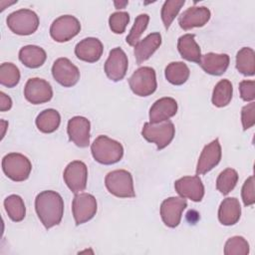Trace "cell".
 I'll list each match as a JSON object with an SVG mask.
<instances>
[{"label":"cell","mask_w":255,"mask_h":255,"mask_svg":"<svg viewBox=\"0 0 255 255\" xmlns=\"http://www.w3.org/2000/svg\"><path fill=\"white\" fill-rule=\"evenodd\" d=\"M35 209L45 228L50 229L61 222L64 214V201L58 192L44 190L36 196Z\"/></svg>","instance_id":"obj_1"},{"label":"cell","mask_w":255,"mask_h":255,"mask_svg":"<svg viewBox=\"0 0 255 255\" xmlns=\"http://www.w3.org/2000/svg\"><path fill=\"white\" fill-rule=\"evenodd\" d=\"M91 151L96 161L106 165L119 162L124 155L122 143L107 135H99L93 141Z\"/></svg>","instance_id":"obj_2"},{"label":"cell","mask_w":255,"mask_h":255,"mask_svg":"<svg viewBox=\"0 0 255 255\" xmlns=\"http://www.w3.org/2000/svg\"><path fill=\"white\" fill-rule=\"evenodd\" d=\"M105 184L110 193L117 197H134L132 175L125 169H117L109 172L105 178Z\"/></svg>","instance_id":"obj_3"},{"label":"cell","mask_w":255,"mask_h":255,"mask_svg":"<svg viewBox=\"0 0 255 255\" xmlns=\"http://www.w3.org/2000/svg\"><path fill=\"white\" fill-rule=\"evenodd\" d=\"M175 134V128L172 122L163 121L156 124L145 123L141 129V135L149 142L156 144L157 149L166 147Z\"/></svg>","instance_id":"obj_4"},{"label":"cell","mask_w":255,"mask_h":255,"mask_svg":"<svg viewBox=\"0 0 255 255\" xmlns=\"http://www.w3.org/2000/svg\"><path fill=\"white\" fill-rule=\"evenodd\" d=\"M6 22L13 33L21 36L31 35L39 27V17L30 9H20L10 13Z\"/></svg>","instance_id":"obj_5"},{"label":"cell","mask_w":255,"mask_h":255,"mask_svg":"<svg viewBox=\"0 0 255 255\" xmlns=\"http://www.w3.org/2000/svg\"><path fill=\"white\" fill-rule=\"evenodd\" d=\"M2 169L11 180L24 181L31 173L32 164L29 158L24 154L11 152L2 158Z\"/></svg>","instance_id":"obj_6"},{"label":"cell","mask_w":255,"mask_h":255,"mask_svg":"<svg viewBox=\"0 0 255 255\" xmlns=\"http://www.w3.org/2000/svg\"><path fill=\"white\" fill-rule=\"evenodd\" d=\"M128 85L133 94L139 97H147L156 90L155 71L150 67H140L133 72L128 79Z\"/></svg>","instance_id":"obj_7"},{"label":"cell","mask_w":255,"mask_h":255,"mask_svg":"<svg viewBox=\"0 0 255 255\" xmlns=\"http://www.w3.org/2000/svg\"><path fill=\"white\" fill-rule=\"evenodd\" d=\"M81 31L80 21L72 15H63L53 21L50 35L56 42H67L77 36Z\"/></svg>","instance_id":"obj_8"},{"label":"cell","mask_w":255,"mask_h":255,"mask_svg":"<svg viewBox=\"0 0 255 255\" xmlns=\"http://www.w3.org/2000/svg\"><path fill=\"white\" fill-rule=\"evenodd\" d=\"M97 209V200L94 195L85 192L76 193L72 202V211L76 225L91 220L96 215Z\"/></svg>","instance_id":"obj_9"},{"label":"cell","mask_w":255,"mask_h":255,"mask_svg":"<svg viewBox=\"0 0 255 255\" xmlns=\"http://www.w3.org/2000/svg\"><path fill=\"white\" fill-rule=\"evenodd\" d=\"M63 177L65 183L73 193H80L84 191L87 186V165L81 160H74L66 166Z\"/></svg>","instance_id":"obj_10"},{"label":"cell","mask_w":255,"mask_h":255,"mask_svg":"<svg viewBox=\"0 0 255 255\" xmlns=\"http://www.w3.org/2000/svg\"><path fill=\"white\" fill-rule=\"evenodd\" d=\"M128 67V61L124 50L120 47L112 49L104 66L107 77L114 82H119L125 78Z\"/></svg>","instance_id":"obj_11"},{"label":"cell","mask_w":255,"mask_h":255,"mask_svg":"<svg viewBox=\"0 0 255 255\" xmlns=\"http://www.w3.org/2000/svg\"><path fill=\"white\" fill-rule=\"evenodd\" d=\"M52 75L56 82L66 88L75 86L80 80V71L69 59L59 58L52 67Z\"/></svg>","instance_id":"obj_12"},{"label":"cell","mask_w":255,"mask_h":255,"mask_svg":"<svg viewBox=\"0 0 255 255\" xmlns=\"http://www.w3.org/2000/svg\"><path fill=\"white\" fill-rule=\"evenodd\" d=\"M187 207V201L183 197H168L160 205V216L163 223L170 228L178 226L182 211Z\"/></svg>","instance_id":"obj_13"},{"label":"cell","mask_w":255,"mask_h":255,"mask_svg":"<svg viewBox=\"0 0 255 255\" xmlns=\"http://www.w3.org/2000/svg\"><path fill=\"white\" fill-rule=\"evenodd\" d=\"M24 96L33 105L44 104L52 99L53 89L47 81L40 78H31L25 85Z\"/></svg>","instance_id":"obj_14"},{"label":"cell","mask_w":255,"mask_h":255,"mask_svg":"<svg viewBox=\"0 0 255 255\" xmlns=\"http://www.w3.org/2000/svg\"><path fill=\"white\" fill-rule=\"evenodd\" d=\"M91 123L84 117H74L68 122L67 132L71 141L79 147H87L90 144Z\"/></svg>","instance_id":"obj_15"},{"label":"cell","mask_w":255,"mask_h":255,"mask_svg":"<svg viewBox=\"0 0 255 255\" xmlns=\"http://www.w3.org/2000/svg\"><path fill=\"white\" fill-rule=\"evenodd\" d=\"M175 191L183 198L199 202L204 196V186L198 175L183 176L174 182Z\"/></svg>","instance_id":"obj_16"},{"label":"cell","mask_w":255,"mask_h":255,"mask_svg":"<svg viewBox=\"0 0 255 255\" xmlns=\"http://www.w3.org/2000/svg\"><path fill=\"white\" fill-rule=\"evenodd\" d=\"M221 154V145L218 138L206 144L199 155L196 165V174H205L210 171L219 163Z\"/></svg>","instance_id":"obj_17"},{"label":"cell","mask_w":255,"mask_h":255,"mask_svg":"<svg viewBox=\"0 0 255 255\" xmlns=\"http://www.w3.org/2000/svg\"><path fill=\"white\" fill-rule=\"evenodd\" d=\"M210 10L205 6H192L178 17V24L183 30L204 26L210 19Z\"/></svg>","instance_id":"obj_18"},{"label":"cell","mask_w":255,"mask_h":255,"mask_svg":"<svg viewBox=\"0 0 255 255\" xmlns=\"http://www.w3.org/2000/svg\"><path fill=\"white\" fill-rule=\"evenodd\" d=\"M104 47L102 42L94 37L85 38L75 47V55L81 61L95 63L99 61L103 55Z\"/></svg>","instance_id":"obj_19"},{"label":"cell","mask_w":255,"mask_h":255,"mask_svg":"<svg viewBox=\"0 0 255 255\" xmlns=\"http://www.w3.org/2000/svg\"><path fill=\"white\" fill-rule=\"evenodd\" d=\"M177 113V103L169 97L161 98L153 103L149 110V123L156 124L167 121Z\"/></svg>","instance_id":"obj_20"},{"label":"cell","mask_w":255,"mask_h":255,"mask_svg":"<svg viewBox=\"0 0 255 255\" xmlns=\"http://www.w3.org/2000/svg\"><path fill=\"white\" fill-rule=\"evenodd\" d=\"M229 62L230 59L227 54H216L210 52L201 55L198 64L207 74L220 76L226 72L229 66Z\"/></svg>","instance_id":"obj_21"},{"label":"cell","mask_w":255,"mask_h":255,"mask_svg":"<svg viewBox=\"0 0 255 255\" xmlns=\"http://www.w3.org/2000/svg\"><path fill=\"white\" fill-rule=\"evenodd\" d=\"M161 45V35L158 32L150 33L134 46L133 54L137 64L148 60Z\"/></svg>","instance_id":"obj_22"},{"label":"cell","mask_w":255,"mask_h":255,"mask_svg":"<svg viewBox=\"0 0 255 255\" xmlns=\"http://www.w3.org/2000/svg\"><path fill=\"white\" fill-rule=\"evenodd\" d=\"M241 216V206L235 197H227L220 203L218 209V219L221 224L230 226L236 224Z\"/></svg>","instance_id":"obj_23"},{"label":"cell","mask_w":255,"mask_h":255,"mask_svg":"<svg viewBox=\"0 0 255 255\" xmlns=\"http://www.w3.org/2000/svg\"><path fill=\"white\" fill-rule=\"evenodd\" d=\"M177 49L182 59L198 63L201 57V51L195 41L194 34H185L178 38Z\"/></svg>","instance_id":"obj_24"},{"label":"cell","mask_w":255,"mask_h":255,"mask_svg":"<svg viewBox=\"0 0 255 255\" xmlns=\"http://www.w3.org/2000/svg\"><path fill=\"white\" fill-rule=\"evenodd\" d=\"M47 55L43 48L35 45H27L20 49L19 60L28 68L36 69L41 67L46 61Z\"/></svg>","instance_id":"obj_25"},{"label":"cell","mask_w":255,"mask_h":255,"mask_svg":"<svg viewBox=\"0 0 255 255\" xmlns=\"http://www.w3.org/2000/svg\"><path fill=\"white\" fill-rule=\"evenodd\" d=\"M35 123L40 131L51 133L58 129L61 123V117L56 110L47 109L37 116Z\"/></svg>","instance_id":"obj_26"},{"label":"cell","mask_w":255,"mask_h":255,"mask_svg":"<svg viewBox=\"0 0 255 255\" xmlns=\"http://www.w3.org/2000/svg\"><path fill=\"white\" fill-rule=\"evenodd\" d=\"M189 68L183 62H171L164 70V75L166 80L175 86H180L184 84L189 78Z\"/></svg>","instance_id":"obj_27"},{"label":"cell","mask_w":255,"mask_h":255,"mask_svg":"<svg viewBox=\"0 0 255 255\" xmlns=\"http://www.w3.org/2000/svg\"><path fill=\"white\" fill-rule=\"evenodd\" d=\"M233 88L229 80H220L214 87L212 92V104L217 108L226 107L232 99Z\"/></svg>","instance_id":"obj_28"},{"label":"cell","mask_w":255,"mask_h":255,"mask_svg":"<svg viewBox=\"0 0 255 255\" xmlns=\"http://www.w3.org/2000/svg\"><path fill=\"white\" fill-rule=\"evenodd\" d=\"M236 69L244 76L255 74V53L253 49L244 47L236 55Z\"/></svg>","instance_id":"obj_29"},{"label":"cell","mask_w":255,"mask_h":255,"mask_svg":"<svg viewBox=\"0 0 255 255\" xmlns=\"http://www.w3.org/2000/svg\"><path fill=\"white\" fill-rule=\"evenodd\" d=\"M5 210L11 220L14 222L22 221L26 214V207L21 196L17 194H11L4 200Z\"/></svg>","instance_id":"obj_30"},{"label":"cell","mask_w":255,"mask_h":255,"mask_svg":"<svg viewBox=\"0 0 255 255\" xmlns=\"http://www.w3.org/2000/svg\"><path fill=\"white\" fill-rule=\"evenodd\" d=\"M238 181V173L233 168H226L220 172L216 179V188L223 194L227 195L234 189Z\"/></svg>","instance_id":"obj_31"},{"label":"cell","mask_w":255,"mask_h":255,"mask_svg":"<svg viewBox=\"0 0 255 255\" xmlns=\"http://www.w3.org/2000/svg\"><path fill=\"white\" fill-rule=\"evenodd\" d=\"M20 81V71L12 63H3L0 66V84L7 87L13 88Z\"/></svg>","instance_id":"obj_32"},{"label":"cell","mask_w":255,"mask_h":255,"mask_svg":"<svg viewBox=\"0 0 255 255\" xmlns=\"http://www.w3.org/2000/svg\"><path fill=\"white\" fill-rule=\"evenodd\" d=\"M184 3V0H167L163 3L160 16L165 29L169 28Z\"/></svg>","instance_id":"obj_33"},{"label":"cell","mask_w":255,"mask_h":255,"mask_svg":"<svg viewBox=\"0 0 255 255\" xmlns=\"http://www.w3.org/2000/svg\"><path fill=\"white\" fill-rule=\"evenodd\" d=\"M149 21V16L147 14H139L134 21L133 26L131 27L128 35L127 36V43L129 46H135L142 35V33L145 31L147 24Z\"/></svg>","instance_id":"obj_34"},{"label":"cell","mask_w":255,"mask_h":255,"mask_svg":"<svg viewBox=\"0 0 255 255\" xmlns=\"http://www.w3.org/2000/svg\"><path fill=\"white\" fill-rule=\"evenodd\" d=\"M249 253V244L242 236H233L229 238L224 246L225 255H247Z\"/></svg>","instance_id":"obj_35"},{"label":"cell","mask_w":255,"mask_h":255,"mask_svg":"<svg viewBox=\"0 0 255 255\" xmlns=\"http://www.w3.org/2000/svg\"><path fill=\"white\" fill-rule=\"evenodd\" d=\"M129 22L128 12H115L109 18V25L115 34H123Z\"/></svg>","instance_id":"obj_36"},{"label":"cell","mask_w":255,"mask_h":255,"mask_svg":"<svg viewBox=\"0 0 255 255\" xmlns=\"http://www.w3.org/2000/svg\"><path fill=\"white\" fill-rule=\"evenodd\" d=\"M241 122L244 130L252 128L255 124V103L251 102L241 110Z\"/></svg>","instance_id":"obj_37"},{"label":"cell","mask_w":255,"mask_h":255,"mask_svg":"<svg viewBox=\"0 0 255 255\" xmlns=\"http://www.w3.org/2000/svg\"><path fill=\"white\" fill-rule=\"evenodd\" d=\"M241 196H242V200L245 206H250L253 205L255 202V194H254V176L251 175L249 176L243 186H242V190H241Z\"/></svg>","instance_id":"obj_38"},{"label":"cell","mask_w":255,"mask_h":255,"mask_svg":"<svg viewBox=\"0 0 255 255\" xmlns=\"http://www.w3.org/2000/svg\"><path fill=\"white\" fill-rule=\"evenodd\" d=\"M240 97L245 102H252L255 99V82L244 80L239 84Z\"/></svg>","instance_id":"obj_39"},{"label":"cell","mask_w":255,"mask_h":255,"mask_svg":"<svg viewBox=\"0 0 255 255\" xmlns=\"http://www.w3.org/2000/svg\"><path fill=\"white\" fill-rule=\"evenodd\" d=\"M12 107V100L9 96L4 94L3 92L0 93V111L6 112L10 110Z\"/></svg>","instance_id":"obj_40"},{"label":"cell","mask_w":255,"mask_h":255,"mask_svg":"<svg viewBox=\"0 0 255 255\" xmlns=\"http://www.w3.org/2000/svg\"><path fill=\"white\" fill-rule=\"evenodd\" d=\"M128 1H115L114 2V4H115V7L117 8V9H122V8H125L127 5H128Z\"/></svg>","instance_id":"obj_41"},{"label":"cell","mask_w":255,"mask_h":255,"mask_svg":"<svg viewBox=\"0 0 255 255\" xmlns=\"http://www.w3.org/2000/svg\"><path fill=\"white\" fill-rule=\"evenodd\" d=\"M7 122L1 120V128H2V132H1V138H3L4 134H5V130H6V126H7Z\"/></svg>","instance_id":"obj_42"}]
</instances>
